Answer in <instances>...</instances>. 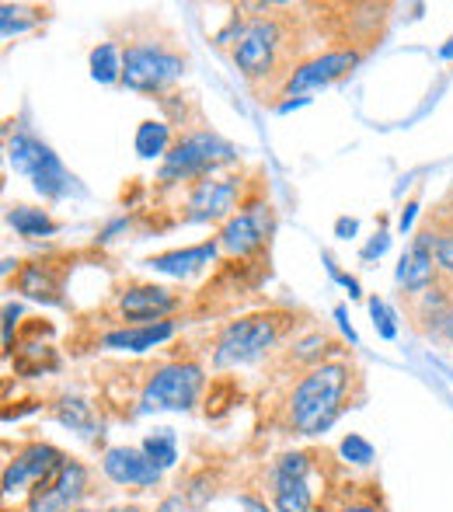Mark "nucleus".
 Returning a JSON list of instances; mask_svg holds the SVG:
<instances>
[{
  "mask_svg": "<svg viewBox=\"0 0 453 512\" xmlns=\"http://www.w3.org/2000/svg\"><path fill=\"white\" fill-rule=\"evenodd\" d=\"M84 492H88V467L77 460H63L60 471L32 488L28 512H77Z\"/></svg>",
  "mask_w": 453,
  "mask_h": 512,
  "instance_id": "obj_8",
  "label": "nucleus"
},
{
  "mask_svg": "<svg viewBox=\"0 0 453 512\" xmlns=\"http://www.w3.org/2000/svg\"><path fill=\"white\" fill-rule=\"evenodd\" d=\"M433 241H436L433 230H422V234L412 241V248H408L405 255H401V265H398V286H401L405 293H426L429 286H433V276H436Z\"/></svg>",
  "mask_w": 453,
  "mask_h": 512,
  "instance_id": "obj_16",
  "label": "nucleus"
},
{
  "mask_svg": "<svg viewBox=\"0 0 453 512\" xmlns=\"http://www.w3.org/2000/svg\"><path fill=\"white\" fill-rule=\"evenodd\" d=\"M342 512H380L377 506H349V509H342Z\"/></svg>",
  "mask_w": 453,
  "mask_h": 512,
  "instance_id": "obj_36",
  "label": "nucleus"
},
{
  "mask_svg": "<svg viewBox=\"0 0 453 512\" xmlns=\"http://www.w3.org/2000/svg\"><path fill=\"white\" fill-rule=\"evenodd\" d=\"M412 216H415V203L405 209V213H401V227H412Z\"/></svg>",
  "mask_w": 453,
  "mask_h": 512,
  "instance_id": "obj_34",
  "label": "nucleus"
},
{
  "mask_svg": "<svg viewBox=\"0 0 453 512\" xmlns=\"http://www.w3.org/2000/svg\"><path fill=\"white\" fill-rule=\"evenodd\" d=\"M370 314H373V324H377L380 335H384V338H394V335H398V328H394V314L387 310L384 300L373 297V300H370Z\"/></svg>",
  "mask_w": 453,
  "mask_h": 512,
  "instance_id": "obj_27",
  "label": "nucleus"
},
{
  "mask_svg": "<svg viewBox=\"0 0 453 512\" xmlns=\"http://www.w3.org/2000/svg\"><path fill=\"white\" fill-rule=\"evenodd\" d=\"M63 453L56 450V446L49 443H32L25 446V450L18 453V457L7 464L4 471V492H21V488L28 485H39V481H46L49 474H56L63 467Z\"/></svg>",
  "mask_w": 453,
  "mask_h": 512,
  "instance_id": "obj_12",
  "label": "nucleus"
},
{
  "mask_svg": "<svg viewBox=\"0 0 453 512\" xmlns=\"http://www.w3.org/2000/svg\"><path fill=\"white\" fill-rule=\"evenodd\" d=\"M175 335V324L171 321H157V324H133V328H119V331H109L102 338L105 349H126V352H147L154 345L168 342Z\"/></svg>",
  "mask_w": 453,
  "mask_h": 512,
  "instance_id": "obj_17",
  "label": "nucleus"
},
{
  "mask_svg": "<svg viewBox=\"0 0 453 512\" xmlns=\"http://www.w3.org/2000/svg\"><path fill=\"white\" fill-rule=\"evenodd\" d=\"M241 509L244 512H272L262 499H251V495H241Z\"/></svg>",
  "mask_w": 453,
  "mask_h": 512,
  "instance_id": "obj_31",
  "label": "nucleus"
},
{
  "mask_svg": "<svg viewBox=\"0 0 453 512\" xmlns=\"http://www.w3.org/2000/svg\"><path fill=\"white\" fill-rule=\"evenodd\" d=\"M7 161L18 175H25L35 185V192L46 199H63L70 192L74 178L67 175L63 161L46 147L42 140H35L32 133H14L7 140Z\"/></svg>",
  "mask_w": 453,
  "mask_h": 512,
  "instance_id": "obj_4",
  "label": "nucleus"
},
{
  "mask_svg": "<svg viewBox=\"0 0 453 512\" xmlns=\"http://www.w3.org/2000/svg\"><path fill=\"white\" fill-rule=\"evenodd\" d=\"M279 46H283V32L272 18H255L237 32L234 46V63L244 77H269L276 67Z\"/></svg>",
  "mask_w": 453,
  "mask_h": 512,
  "instance_id": "obj_7",
  "label": "nucleus"
},
{
  "mask_svg": "<svg viewBox=\"0 0 453 512\" xmlns=\"http://www.w3.org/2000/svg\"><path fill=\"white\" fill-rule=\"evenodd\" d=\"M7 223H11L21 237H46L56 230L53 216L42 213V209H32V206H14L11 213H7Z\"/></svg>",
  "mask_w": 453,
  "mask_h": 512,
  "instance_id": "obj_20",
  "label": "nucleus"
},
{
  "mask_svg": "<svg viewBox=\"0 0 453 512\" xmlns=\"http://www.w3.org/2000/svg\"><path fill=\"white\" fill-rule=\"evenodd\" d=\"M307 471H311V457L307 453H286L272 467V502L279 512H311L314 492L307 485Z\"/></svg>",
  "mask_w": 453,
  "mask_h": 512,
  "instance_id": "obj_9",
  "label": "nucleus"
},
{
  "mask_svg": "<svg viewBox=\"0 0 453 512\" xmlns=\"http://www.w3.org/2000/svg\"><path fill=\"white\" fill-rule=\"evenodd\" d=\"M140 450L147 453V457L154 460V464L161 467V471H168V467H175V460H178L175 432H171V429H157V432H150V436L143 439Z\"/></svg>",
  "mask_w": 453,
  "mask_h": 512,
  "instance_id": "obj_22",
  "label": "nucleus"
},
{
  "mask_svg": "<svg viewBox=\"0 0 453 512\" xmlns=\"http://www.w3.org/2000/svg\"><path fill=\"white\" fill-rule=\"evenodd\" d=\"M318 345H328V338L325 335H311L307 342H300L297 345V359H314V356H318V352H314Z\"/></svg>",
  "mask_w": 453,
  "mask_h": 512,
  "instance_id": "obj_29",
  "label": "nucleus"
},
{
  "mask_svg": "<svg viewBox=\"0 0 453 512\" xmlns=\"http://www.w3.org/2000/svg\"><path fill=\"white\" fill-rule=\"evenodd\" d=\"M387 251V234H377V241H370L363 248V258H373V255H384Z\"/></svg>",
  "mask_w": 453,
  "mask_h": 512,
  "instance_id": "obj_30",
  "label": "nucleus"
},
{
  "mask_svg": "<svg viewBox=\"0 0 453 512\" xmlns=\"http://www.w3.org/2000/svg\"><path fill=\"white\" fill-rule=\"evenodd\" d=\"M185 70V60L178 53L164 46H147V42H136L122 53V84L129 91H143V95H154L164 91L171 81H178Z\"/></svg>",
  "mask_w": 453,
  "mask_h": 512,
  "instance_id": "obj_6",
  "label": "nucleus"
},
{
  "mask_svg": "<svg viewBox=\"0 0 453 512\" xmlns=\"http://www.w3.org/2000/svg\"><path fill=\"white\" fill-rule=\"evenodd\" d=\"M203 391V366L168 363L150 373L140 394V411H189Z\"/></svg>",
  "mask_w": 453,
  "mask_h": 512,
  "instance_id": "obj_5",
  "label": "nucleus"
},
{
  "mask_svg": "<svg viewBox=\"0 0 453 512\" xmlns=\"http://www.w3.org/2000/svg\"><path fill=\"white\" fill-rule=\"evenodd\" d=\"M109 512H143V509H136V506H119V509H109Z\"/></svg>",
  "mask_w": 453,
  "mask_h": 512,
  "instance_id": "obj_37",
  "label": "nucleus"
},
{
  "mask_svg": "<svg viewBox=\"0 0 453 512\" xmlns=\"http://www.w3.org/2000/svg\"><path fill=\"white\" fill-rule=\"evenodd\" d=\"M269 234H272V209L265 203H255L224 223L220 248H227L230 255H251V251H258L269 241Z\"/></svg>",
  "mask_w": 453,
  "mask_h": 512,
  "instance_id": "obj_11",
  "label": "nucleus"
},
{
  "mask_svg": "<svg viewBox=\"0 0 453 512\" xmlns=\"http://www.w3.org/2000/svg\"><path fill=\"white\" fill-rule=\"evenodd\" d=\"M18 317H21V307L18 304H7L4 307V349L11 352V335L18 328Z\"/></svg>",
  "mask_w": 453,
  "mask_h": 512,
  "instance_id": "obj_28",
  "label": "nucleus"
},
{
  "mask_svg": "<svg viewBox=\"0 0 453 512\" xmlns=\"http://www.w3.org/2000/svg\"><path fill=\"white\" fill-rule=\"evenodd\" d=\"M168 143H171V133L164 122H157V119L140 122V129H136V154L150 161V157L168 154Z\"/></svg>",
  "mask_w": 453,
  "mask_h": 512,
  "instance_id": "obj_21",
  "label": "nucleus"
},
{
  "mask_svg": "<svg viewBox=\"0 0 453 512\" xmlns=\"http://www.w3.org/2000/svg\"><path fill=\"white\" fill-rule=\"evenodd\" d=\"M279 335H283V317L279 314H255V317H241V321H230L217 338L213 363L220 370H227V366H248L255 359H262L279 342Z\"/></svg>",
  "mask_w": 453,
  "mask_h": 512,
  "instance_id": "obj_3",
  "label": "nucleus"
},
{
  "mask_svg": "<svg viewBox=\"0 0 453 512\" xmlns=\"http://www.w3.org/2000/svg\"><path fill=\"white\" fill-rule=\"evenodd\" d=\"M77 512H88V509H77Z\"/></svg>",
  "mask_w": 453,
  "mask_h": 512,
  "instance_id": "obj_38",
  "label": "nucleus"
},
{
  "mask_svg": "<svg viewBox=\"0 0 453 512\" xmlns=\"http://www.w3.org/2000/svg\"><path fill=\"white\" fill-rule=\"evenodd\" d=\"M18 290L32 300H46V304H60V293H63V283L46 262H32L21 269L18 276Z\"/></svg>",
  "mask_w": 453,
  "mask_h": 512,
  "instance_id": "obj_19",
  "label": "nucleus"
},
{
  "mask_svg": "<svg viewBox=\"0 0 453 512\" xmlns=\"http://www.w3.org/2000/svg\"><path fill=\"white\" fill-rule=\"evenodd\" d=\"M356 63H359L356 49H335V53L314 56V60L300 63V67L290 74V81H286V95H297L300 102H304V95L328 88V84L342 81L345 74H352Z\"/></svg>",
  "mask_w": 453,
  "mask_h": 512,
  "instance_id": "obj_10",
  "label": "nucleus"
},
{
  "mask_svg": "<svg viewBox=\"0 0 453 512\" xmlns=\"http://www.w3.org/2000/svg\"><path fill=\"white\" fill-rule=\"evenodd\" d=\"M433 258H436V269L453 276V230H447V234H436Z\"/></svg>",
  "mask_w": 453,
  "mask_h": 512,
  "instance_id": "obj_26",
  "label": "nucleus"
},
{
  "mask_svg": "<svg viewBox=\"0 0 453 512\" xmlns=\"http://www.w3.org/2000/svg\"><path fill=\"white\" fill-rule=\"evenodd\" d=\"M339 453L349 464H356V467H366L373 460V446L366 443L363 436H345L342 439V446H339Z\"/></svg>",
  "mask_w": 453,
  "mask_h": 512,
  "instance_id": "obj_25",
  "label": "nucleus"
},
{
  "mask_svg": "<svg viewBox=\"0 0 453 512\" xmlns=\"http://www.w3.org/2000/svg\"><path fill=\"white\" fill-rule=\"evenodd\" d=\"M102 467L115 485H122V488H154L164 474L161 467L143 450H136V446H112V450H105Z\"/></svg>",
  "mask_w": 453,
  "mask_h": 512,
  "instance_id": "obj_13",
  "label": "nucleus"
},
{
  "mask_svg": "<svg viewBox=\"0 0 453 512\" xmlns=\"http://www.w3.org/2000/svg\"><path fill=\"white\" fill-rule=\"evenodd\" d=\"M237 192H241L237 178H203V182H196L189 196V220H224L237 203Z\"/></svg>",
  "mask_w": 453,
  "mask_h": 512,
  "instance_id": "obj_14",
  "label": "nucleus"
},
{
  "mask_svg": "<svg viewBox=\"0 0 453 512\" xmlns=\"http://www.w3.org/2000/svg\"><path fill=\"white\" fill-rule=\"evenodd\" d=\"M91 77L102 84H112V81H122V56L115 46H98L95 53H91Z\"/></svg>",
  "mask_w": 453,
  "mask_h": 512,
  "instance_id": "obj_23",
  "label": "nucleus"
},
{
  "mask_svg": "<svg viewBox=\"0 0 453 512\" xmlns=\"http://www.w3.org/2000/svg\"><path fill=\"white\" fill-rule=\"evenodd\" d=\"M345 387H349V366L318 363L293 391L290 425L300 436H321L325 429H332V422L342 411Z\"/></svg>",
  "mask_w": 453,
  "mask_h": 512,
  "instance_id": "obj_1",
  "label": "nucleus"
},
{
  "mask_svg": "<svg viewBox=\"0 0 453 512\" xmlns=\"http://www.w3.org/2000/svg\"><path fill=\"white\" fill-rule=\"evenodd\" d=\"M213 255H217V241H206V244H196V248H185V251H164V255H154L147 265L154 272H164V276H192V272H199L203 265H210Z\"/></svg>",
  "mask_w": 453,
  "mask_h": 512,
  "instance_id": "obj_18",
  "label": "nucleus"
},
{
  "mask_svg": "<svg viewBox=\"0 0 453 512\" xmlns=\"http://www.w3.org/2000/svg\"><path fill=\"white\" fill-rule=\"evenodd\" d=\"M56 415H60L63 425L84 432V436H91V429H95V415H91V405H88V401H81V398H63L60 405H56Z\"/></svg>",
  "mask_w": 453,
  "mask_h": 512,
  "instance_id": "obj_24",
  "label": "nucleus"
},
{
  "mask_svg": "<svg viewBox=\"0 0 453 512\" xmlns=\"http://www.w3.org/2000/svg\"><path fill=\"white\" fill-rule=\"evenodd\" d=\"M443 335L453 342V307H450V314H447V321H443Z\"/></svg>",
  "mask_w": 453,
  "mask_h": 512,
  "instance_id": "obj_35",
  "label": "nucleus"
},
{
  "mask_svg": "<svg viewBox=\"0 0 453 512\" xmlns=\"http://www.w3.org/2000/svg\"><path fill=\"white\" fill-rule=\"evenodd\" d=\"M335 230H339V234H342V237L356 234V220H339V227H335Z\"/></svg>",
  "mask_w": 453,
  "mask_h": 512,
  "instance_id": "obj_33",
  "label": "nucleus"
},
{
  "mask_svg": "<svg viewBox=\"0 0 453 512\" xmlns=\"http://www.w3.org/2000/svg\"><path fill=\"white\" fill-rule=\"evenodd\" d=\"M157 512H185V506H182V499H164Z\"/></svg>",
  "mask_w": 453,
  "mask_h": 512,
  "instance_id": "obj_32",
  "label": "nucleus"
},
{
  "mask_svg": "<svg viewBox=\"0 0 453 512\" xmlns=\"http://www.w3.org/2000/svg\"><path fill=\"white\" fill-rule=\"evenodd\" d=\"M237 157L234 143H227L217 133H192L185 140H178L175 147L164 154L161 171L157 178L161 182H189V178H206L217 168H224Z\"/></svg>",
  "mask_w": 453,
  "mask_h": 512,
  "instance_id": "obj_2",
  "label": "nucleus"
},
{
  "mask_svg": "<svg viewBox=\"0 0 453 512\" xmlns=\"http://www.w3.org/2000/svg\"><path fill=\"white\" fill-rule=\"evenodd\" d=\"M178 307V297L164 286H129L119 297V314L136 324H157Z\"/></svg>",
  "mask_w": 453,
  "mask_h": 512,
  "instance_id": "obj_15",
  "label": "nucleus"
}]
</instances>
